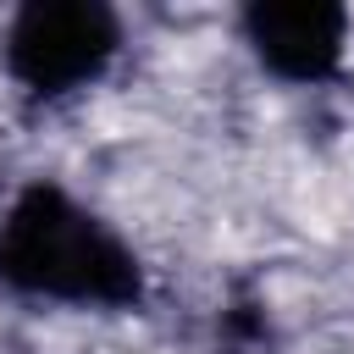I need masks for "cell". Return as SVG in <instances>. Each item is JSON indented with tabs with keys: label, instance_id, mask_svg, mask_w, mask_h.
Returning <instances> with one entry per match:
<instances>
[{
	"label": "cell",
	"instance_id": "obj_3",
	"mask_svg": "<svg viewBox=\"0 0 354 354\" xmlns=\"http://www.w3.org/2000/svg\"><path fill=\"white\" fill-rule=\"evenodd\" d=\"M238 44L288 88H326L348 66L354 17L332 0H249L238 11Z\"/></svg>",
	"mask_w": 354,
	"mask_h": 354
},
{
	"label": "cell",
	"instance_id": "obj_1",
	"mask_svg": "<svg viewBox=\"0 0 354 354\" xmlns=\"http://www.w3.org/2000/svg\"><path fill=\"white\" fill-rule=\"evenodd\" d=\"M0 288L44 310L133 315L149 299V266L77 188L28 177L0 205Z\"/></svg>",
	"mask_w": 354,
	"mask_h": 354
},
{
	"label": "cell",
	"instance_id": "obj_2",
	"mask_svg": "<svg viewBox=\"0 0 354 354\" xmlns=\"http://www.w3.org/2000/svg\"><path fill=\"white\" fill-rule=\"evenodd\" d=\"M127 50V22L105 0H28L0 28V72L28 111H61L100 88Z\"/></svg>",
	"mask_w": 354,
	"mask_h": 354
}]
</instances>
